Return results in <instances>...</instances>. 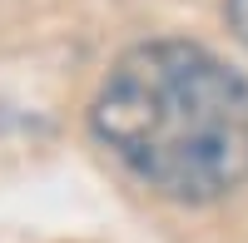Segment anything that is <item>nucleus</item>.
Instances as JSON below:
<instances>
[{"mask_svg": "<svg viewBox=\"0 0 248 243\" xmlns=\"http://www.w3.org/2000/svg\"><path fill=\"white\" fill-rule=\"evenodd\" d=\"M90 129L174 204H214L248 184V75L194 40L129 45L99 79Z\"/></svg>", "mask_w": 248, "mask_h": 243, "instance_id": "obj_1", "label": "nucleus"}, {"mask_svg": "<svg viewBox=\"0 0 248 243\" xmlns=\"http://www.w3.org/2000/svg\"><path fill=\"white\" fill-rule=\"evenodd\" d=\"M223 20H229V30L238 35V45L248 50V0H223Z\"/></svg>", "mask_w": 248, "mask_h": 243, "instance_id": "obj_2", "label": "nucleus"}]
</instances>
